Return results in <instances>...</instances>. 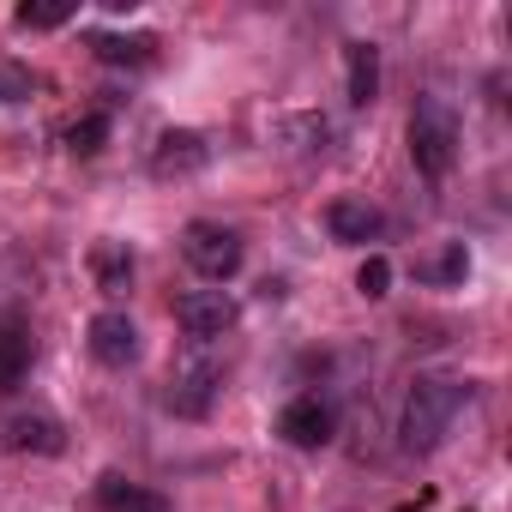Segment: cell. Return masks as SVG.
<instances>
[{
    "instance_id": "6da1fadb",
    "label": "cell",
    "mask_w": 512,
    "mask_h": 512,
    "mask_svg": "<svg viewBox=\"0 0 512 512\" xmlns=\"http://www.w3.org/2000/svg\"><path fill=\"white\" fill-rule=\"evenodd\" d=\"M464 404H470V386L464 380H416L410 398H404V422H398L404 452H434Z\"/></svg>"
},
{
    "instance_id": "7a4b0ae2",
    "label": "cell",
    "mask_w": 512,
    "mask_h": 512,
    "mask_svg": "<svg viewBox=\"0 0 512 512\" xmlns=\"http://www.w3.org/2000/svg\"><path fill=\"white\" fill-rule=\"evenodd\" d=\"M410 157H416V169L428 181H440L452 169V157H458V115H452L446 97H416V109H410Z\"/></svg>"
},
{
    "instance_id": "3957f363",
    "label": "cell",
    "mask_w": 512,
    "mask_h": 512,
    "mask_svg": "<svg viewBox=\"0 0 512 512\" xmlns=\"http://www.w3.org/2000/svg\"><path fill=\"white\" fill-rule=\"evenodd\" d=\"M181 253H187V266L205 278V284H229L241 272V235L223 229V223H187L181 229Z\"/></svg>"
},
{
    "instance_id": "277c9868",
    "label": "cell",
    "mask_w": 512,
    "mask_h": 512,
    "mask_svg": "<svg viewBox=\"0 0 512 512\" xmlns=\"http://www.w3.org/2000/svg\"><path fill=\"white\" fill-rule=\"evenodd\" d=\"M205 350V344H199ZM187 356V362H175V374H169V392H163V404L175 410V416H205L211 410V398H217V380H223V368L211 362V356Z\"/></svg>"
},
{
    "instance_id": "5b68a950",
    "label": "cell",
    "mask_w": 512,
    "mask_h": 512,
    "mask_svg": "<svg viewBox=\"0 0 512 512\" xmlns=\"http://www.w3.org/2000/svg\"><path fill=\"white\" fill-rule=\"evenodd\" d=\"M175 320H181V332L193 344H211V338H223L235 326V302H229V290H187L175 302Z\"/></svg>"
},
{
    "instance_id": "8992f818",
    "label": "cell",
    "mask_w": 512,
    "mask_h": 512,
    "mask_svg": "<svg viewBox=\"0 0 512 512\" xmlns=\"http://www.w3.org/2000/svg\"><path fill=\"white\" fill-rule=\"evenodd\" d=\"M205 139L193 133V127H169L163 139H157V151H151V175L157 181H181V175H199L205 169Z\"/></svg>"
},
{
    "instance_id": "52a82bcc",
    "label": "cell",
    "mask_w": 512,
    "mask_h": 512,
    "mask_svg": "<svg viewBox=\"0 0 512 512\" xmlns=\"http://www.w3.org/2000/svg\"><path fill=\"white\" fill-rule=\"evenodd\" d=\"M332 428H338V416H332V404H326V398H296V404L278 416V434H284L290 446H302V452L326 446V440H332Z\"/></svg>"
},
{
    "instance_id": "ba28073f",
    "label": "cell",
    "mask_w": 512,
    "mask_h": 512,
    "mask_svg": "<svg viewBox=\"0 0 512 512\" xmlns=\"http://www.w3.org/2000/svg\"><path fill=\"white\" fill-rule=\"evenodd\" d=\"M91 356H97L103 368H127V362L139 356V326H133L121 308L97 314V320H91Z\"/></svg>"
},
{
    "instance_id": "9c48e42d",
    "label": "cell",
    "mask_w": 512,
    "mask_h": 512,
    "mask_svg": "<svg viewBox=\"0 0 512 512\" xmlns=\"http://www.w3.org/2000/svg\"><path fill=\"white\" fill-rule=\"evenodd\" d=\"M344 85H350L356 109H368L380 97V49L374 43H344Z\"/></svg>"
},
{
    "instance_id": "30bf717a",
    "label": "cell",
    "mask_w": 512,
    "mask_h": 512,
    "mask_svg": "<svg viewBox=\"0 0 512 512\" xmlns=\"http://www.w3.org/2000/svg\"><path fill=\"white\" fill-rule=\"evenodd\" d=\"M326 229H332L338 241H374V235L386 229V217H380L368 199H332V205H326Z\"/></svg>"
},
{
    "instance_id": "8fae6325",
    "label": "cell",
    "mask_w": 512,
    "mask_h": 512,
    "mask_svg": "<svg viewBox=\"0 0 512 512\" xmlns=\"http://www.w3.org/2000/svg\"><path fill=\"white\" fill-rule=\"evenodd\" d=\"M7 446H13V452H37V458H55V452L67 446V434H61L55 416H37V410H31V416H13V422H7Z\"/></svg>"
},
{
    "instance_id": "7c38bea8",
    "label": "cell",
    "mask_w": 512,
    "mask_h": 512,
    "mask_svg": "<svg viewBox=\"0 0 512 512\" xmlns=\"http://www.w3.org/2000/svg\"><path fill=\"white\" fill-rule=\"evenodd\" d=\"M91 272L103 296H127L133 290V247L127 241H97L91 247Z\"/></svg>"
},
{
    "instance_id": "4fadbf2b",
    "label": "cell",
    "mask_w": 512,
    "mask_h": 512,
    "mask_svg": "<svg viewBox=\"0 0 512 512\" xmlns=\"http://www.w3.org/2000/svg\"><path fill=\"white\" fill-rule=\"evenodd\" d=\"M97 506L103 512H169V500L163 494H151V488H139V482H127V476H97Z\"/></svg>"
},
{
    "instance_id": "5bb4252c",
    "label": "cell",
    "mask_w": 512,
    "mask_h": 512,
    "mask_svg": "<svg viewBox=\"0 0 512 512\" xmlns=\"http://www.w3.org/2000/svg\"><path fill=\"white\" fill-rule=\"evenodd\" d=\"M31 374V332L19 320H0V392H13Z\"/></svg>"
},
{
    "instance_id": "9a60e30c",
    "label": "cell",
    "mask_w": 512,
    "mask_h": 512,
    "mask_svg": "<svg viewBox=\"0 0 512 512\" xmlns=\"http://www.w3.org/2000/svg\"><path fill=\"white\" fill-rule=\"evenodd\" d=\"M91 49L103 67H151L157 37H91Z\"/></svg>"
},
{
    "instance_id": "2e32d148",
    "label": "cell",
    "mask_w": 512,
    "mask_h": 512,
    "mask_svg": "<svg viewBox=\"0 0 512 512\" xmlns=\"http://www.w3.org/2000/svg\"><path fill=\"white\" fill-rule=\"evenodd\" d=\"M464 272H470V247L464 241H446L434 260H416V278L422 284H464Z\"/></svg>"
},
{
    "instance_id": "e0dca14e",
    "label": "cell",
    "mask_w": 512,
    "mask_h": 512,
    "mask_svg": "<svg viewBox=\"0 0 512 512\" xmlns=\"http://www.w3.org/2000/svg\"><path fill=\"white\" fill-rule=\"evenodd\" d=\"M73 13H79L73 0H25V7H19L13 19H19L25 31H61V25L73 19Z\"/></svg>"
},
{
    "instance_id": "ac0fdd59",
    "label": "cell",
    "mask_w": 512,
    "mask_h": 512,
    "mask_svg": "<svg viewBox=\"0 0 512 512\" xmlns=\"http://www.w3.org/2000/svg\"><path fill=\"white\" fill-rule=\"evenodd\" d=\"M103 139H109V115H103V109H97V115H79V121L67 127V151H73V157H97Z\"/></svg>"
},
{
    "instance_id": "d6986e66",
    "label": "cell",
    "mask_w": 512,
    "mask_h": 512,
    "mask_svg": "<svg viewBox=\"0 0 512 512\" xmlns=\"http://www.w3.org/2000/svg\"><path fill=\"white\" fill-rule=\"evenodd\" d=\"M356 290H362L368 302L392 296V260H386V253H368V260H362V272H356Z\"/></svg>"
}]
</instances>
